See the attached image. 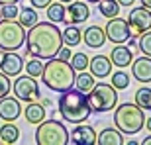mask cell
Returning <instances> with one entry per match:
<instances>
[{
    "label": "cell",
    "mask_w": 151,
    "mask_h": 145,
    "mask_svg": "<svg viewBox=\"0 0 151 145\" xmlns=\"http://www.w3.org/2000/svg\"><path fill=\"white\" fill-rule=\"evenodd\" d=\"M122 131L118 128H104L100 134H96V143L98 145H124Z\"/></svg>",
    "instance_id": "20"
},
{
    "label": "cell",
    "mask_w": 151,
    "mask_h": 145,
    "mask_svg": "<svg viewBox=\"0 0 151 145\" xmlns=\"http://www.w3.org/2000/svg\"><path fill=\"white\" fill-rule=\"evenodd\" d=\"M24 69V59L18 55L16 51H2V59H0V71L8 75V77L16 78Z\"/></svg>",
    "instance_id": "11"
},
{
    "label": "cell",
    "mask_w": 151,
    "mask_h": 145,
    "mask_svg": "<svg viewBox=\"0 0 151 145\" xmlns=\"http://www.w3.org/2000/svg\"><path fill=\"white\" fill-rule=\"evenodd\" d=\"M141 6H145V8L151 10V0H141Z\"/></svg>",
    "instance_id": "39"
},
{
    "label": "cell",
    "mask_w": 151,
    "mask_h": 145,
    "mask_svg": "<svg viewBox=\"0 0 151 145\" xmlns=\"http://www.w3.org/2000/svg\"><path fill=\"white\" fill-rule=\"evenodd\" d=\"M75 75L77 72L69 61H63L59 57H51V59H47V65H43L41 80L49 90L65 92L75 86Z\"/></svg>",
    "instance_id": "2"
},
{
    "label": "cell",
    "mask_w": 151,
    "mask_h": 145,
    "mask_svg": "<svg viewBox=\"0 0 151 145\" xmlns=\"http://www.w3.org/2000/svg\"><path fill=\"white\" fill-rule=\"evenodd\" d=\"M57 104H59V114L63 116V120L69 123H75V126L86 122L90 118V114H92V110L88 106V100H86V94L78 92L77 88L61 92Z\"/></svg>",
    "instance_id": "3"
},
{
    "label": "cell",
    "mask_w": 151,
    "mask_h": 145,
    "mask_svg": "<svg viewBox=\"0 0 151 145\" xmlns=\"http://www.w3.org/2000/svg\"><path fill=\"white\" fill-rule=\"evenodd\" d=\"M114 126H116L124 135H135L139 134L141 128L145 126V114L143 108H139L137 104H120L114 110Z\"/></svg>",
    "instance_id": "4"
},
{
    "label": "cell",
    "mask_w": 151,
    "mask_h": 145,
    "mask_svg": "<svg viewBox=\"0 0 151 145\" xmlns=\"http://www.w3.org/2000/svg\"><path fill=\"white\" fill-rule=\"evenodd\" d=\"M88 69L92 72V77L96 78H106L112 72V61L108 55H96L88 61Z\"/></svg>",
    "instance_id": "16"
},
{
    "label": "cell",
    "mask_w": 151,
    "mask_h": 145,
    "mask_svg": "<svg viewBox=\"0 0 151 145\" xmlns=\"http://www.w3.org/2000/svg\"><path fill=\"white\" fill-rule=\"evenodd\" d=\"M12 92H14V96L18 100H22V102L39 100V86L35 83V78L29 77V75H24V77L18 75L14 84H12Z\"/></svg>",
    "instance_id": "8"
},
{
    "label": "cell",
    "mask_w": 151,
    "mask_h": 145,
    "mask_svg": "<svg viewBox=\"0 0 151 145\" xmlns=\"http://www.w3.org/2000/svg\"><path fill=\"white\" fill-rule=\"evenodd\" d=\"M69 143L75 145H94L96 143V131L90 126L77 123V128L69 134Z\"/></svg>",
    "instance_id": "14"
},
{
    "label": "cell",
    "mask_w": 151,
    "mask_h": 145,
    "mask_svg": "<svg viewBox=\"0 0 151 145\" xmlns=\"http://www.w3.org/2000/svg\"><path fill=\"white\" fill-rule=\"evenodd\" d=\"M22 114V104L16 96H4L0 98V120L4 122H14Z\"/></svg>",
    "instance_id": "13"
},
{
    "label": "cell",
    "mask_w": 151,
    "mask_h": 145,
    "mask_svg": "<svg viewBox=\"0 0 151 145\" xmlns=\"http://www.w3.org/2000/svg\"><path fill=\"white\" fill-rule=\"evenodd\" d=\"M71 55H73V53H71V47H67V45H65V47H61V49L57 51L55 57H59V59H63V61H69V59H71Z\"/></svg>",
    "instance_id": "34"
},
{
    "label": "cell",
    "mask_w": 151,
    "mask_h": 145,
    "mask_svg": "<svg viewBox=\"0 0 151 145\" xmlns=\"http://www.w3.org/2000/svg\"><path fill=\"white\" fill-rule=\"evenodd\" d=\"M35 143L37 145H67L69 131L59 120H47L37 123L35 129Z\"/></svg>",
    "instance_id": "6"
},
{
    "label": "cell",
    "mask_w": 151,
    "mask_h": 145,
    "mask_svg": "<svg viewBox=\"0 0 151 145\" xmlns=\"http://www.w3.org/2000/svg\"><path fill=\"white\" fill-rule=\"evenodd\" d=\"M134 102L143 110H151V88H137L134 94Z\"/></svg>",
    "instance_id": "28"
},
{
    "label": "cell",
    "mask_w": 151,
    "mask_h": 145,
    "mask_svg": "<svg viewBox=\"0 0 151 145\" xmlns=\"http://www.w3.org/2000/svg\"><path fill=\"white\" fill-rule=\"evenodd\" d=\"M143 128H147V131L151 134V118H145V126Z\"/></svg>",
    "instance_id": "38"
},
{
    "label": "cell",
    "mask_w": 151,
    "mask_h": 145,
    "mask_svg": "<svg viewBox=\"0 0 151 145\" xmlns=\"http://www.w3.org/2000/svg\"><path fill=\"white\" fill-rule=\"evenodd\" d=\"M18 139H20V129H18V126H14L12 122H6L0 128V141L12 145V143H16Z\"/></svg>",
    "instance_id": "23"
},
{
    "label": "cell",
    "mask_w": 151,
    "mask_h": 145,
    "mask_svg": "<svg viewBox=\"0 0 151 145\" xmlns=\"http://www.w3.org/2000/svg\"><path fill=\"white\" fill-rule=\"evenodd\" d=\"M29 4L34 8H37V10H43V8H47L51 4V0H29Z\"/></svg>",
    "instance_id": "35"
},
{
    "label": "cell",
    "mask_w": 151,
    "mask_h": 145,
    "mask_svg": "<svg viewBox=\"0 0 151 145\" xmlns=\"http://www.w3.org/2000/svg\"><path fill=\"white\" fill-rule=\"evenodd\" d=\"M20 14V8L16 4H2L0 6V18L2 20H16Z\"/></svg>",
    "instance_id": "32"
},
{
    "label": "cell",
    "mask_w": 151,
    "mask_h": 145,
    "mask_svg": "<svg viewBox=\"0 0 151 145\" xmlns=\"http://www.w3.org/2000/svg\"><path fill=\"white\" fill-rule=\"evenodd\" d=\"M141 143H143V145H151V135H147V137L141 141Z\"/></svg>",
    "instance_id": "40"
},
{
    "label": "cell",
    "mask_w": 151,
    "mask_h": 145,
    "mask_svg": "<svg viewBox=\"0 0 151 145\" xmlns=\"http://www.w3.org/2000/svg\"><path fill=\"white\" fill-rule=\"evenodd\" d=\"M26 41V28L16 20L0 18V49L18 51Z\"/></svg>",
    "instance_id": "7"
},
{
    "label": "cell",
    "mask_w": 151,
    "mask_h": 145,
    "mask_svg": "<svg viewBox=\"0 0 151 145\" xmlns=\"http://www.w3.org/2000/svg\"><path fill=\"white\" fill-rule=\"evenodd\" d=\"M12 90V83H10V77L4 75V72L0 71V98H4V96L10 94Z\"/></svg>",
    "instance_id": "33"
},
{
    "label": "cell",
    "mask_w": 151,
    "mask_h": 145,
    "mask_svg": "<svg viewBox=\"0 0 151 145\" xmlns=\"http://www.w3.org/2000/svg\"><path fill=\"white\" fill-rule=\"evenodd\" d=\"M43 59H29L28 63H24V67H26V75H29V77H34V78H37V77H41V72H43Z\"/></svg>",
    "instance_id": "29"
},
{
    "label": "cell",
    "mask_w": 151,
    "mask_h": 145,
    "mask_svg": "<svg viewBox=\"0 0 151 145\" xmlns=\"http://www.w3.org/2000/svg\"><path fill=\"white\" fill-rule=\"evenodd\" d=\"M128 24H129V29H132V35L139 37L143 32L151 29V10L145 8V6H137L134 10H129Z\"/></svg>",
    "instance_id": "10"
},
{
    "label": "cell",
    "mask_w": 151,
    "mask_h": 145,
    "mask_svg": "<svg viewBox=\"0 0 151 145\" xmlns=\"http://www.w3.org/2000/svg\"><path fill=\"white\" fill-rule=\"evenodd\" d=\"M63 43L67 45V47H77L78 43H83V32L78 28L77 24H69L67 28L63 29Z\"/></svg>",
    "instance_id": "21"
},
{
    "label": "cell",
    "mask_w": 151,
    "mask_h": 145,
    "mask_svg": "<svg viewBox=\"0 0 151 145\" xmlns=\"http://www.w3.org/2000/svg\"><path fill=\"white\" fill-rule=\"evenodd\" d=\"M110 84H112L116 90H126L129 86V75L124 69H120V71L112 72V77H110Z\"/></svg>",
    "instance_id": "27"
},
{
    "label": "cell",
    "mask_w": 151,
    "mask_h": 145,
    "mask_svg": "<svg viewBox=\"0 0 151 145\" xmlns=\"http://www.w3.org/2000/svg\"><path fill=\"white\" fill-rule=\"evenodd\" d=\"M137 47H139L141 55H147L151 57V29L143 32V34L137 37Z\"/></svg>",
    "instance_id": "31"
},
{
    "label": "cell",
    "mask_w": 151,
    "mask_h": 145,
    "mask_svg": "<svg viewBox=\"0 0 151 145\" xmlns=\"http://www.w3.org/2000/svg\"><path fill=\"white\" fill-rule=\"evenodd\" d=\"M18 22L22 24L24 28H32L34 24H37V12L32 8H20V14H18Z\"/></svg>",
    "instance_id": "26"
},
{
    "label": "cell",
    "mask_w": 151,
    "mask_h": 145,
    "mask_svg": "<svg viewBox=\"0 0 151 145\" xmlns=\"http://www.w3.org/2000/svg\"><path fill=\"white\" fill-rule=\"evenodd\" d=\"M24 116H26V122L32 123V126H37V123H41L45 120V106L43 102H28V106H26V110H24Z\"/></svg>",
    "instance_id": "19"
},
{
    "label": "cell",
    "mask_w": 151,
    "mask_h": 145,
    "mask_svg": "<svg viewBox=\"0 0 151 145\" xmlns=\"http://www.w3.org/2000/svg\"><path fill=\"white\" fill-rule=\"evenodd\" d=\"M86 2H92V4H94V2H98V0H86Z\"/></svg>",
    "instance_id": "43"
},
{
    "label": "cell",
    "mask_w": 151,
    "mask_h": 145,
    "mask_svg": "<svg viewBox=\"0 0 151 145\" xmlns=\"http://www.w3.org/2000/svg\"><path fill=\"white\" fill-rule=\"evenodd\" d=\"M110 61L118 69H126L134 61V51L129 49V47H126V45H122V43H116V47L110 53Z\"/></svg>",
    "instance_id": "17"
},
{
    "label": "cell",
    "mask_w": 151,
    "mask_h": 145,
    "mask_svg": "<svg viewBox=\"0 0 151 145\" xmlns=\"http://www.w3.org/2000/svg\"><path fill=\"white\" fill-rule=\"evenodd\" d=\"M92 86H94V77H92V72L78 71V75H75V88H77L78 92L88 94Z\"/></svg>",
    "instance_id": "22"
},
{
    "label": "cell",
    "mask_w": 151,
    "mask_h": 145,
    "mask_svg": "<svg viewBox=\"0 0 151 145\" xmlns=\"http://www.w3.org/2000/svg\"><path fill=\"white\" fill-rule=\"evenodd\" d=\"M104 41H106V34H104V28H100V26H88L83 32V43H86L90 49L102 47Z\"/></svg>",
    "instance_id": "18"
},
{
    "label": "cell",
    "mask_w": 151,
    "mask_h": 145,
    "mask_svg": "<svg viewBox=\"0 0 151 145\" xmlns=\"http://www.w3.org/2000/svg\"><path fill=\"white\" fill-rule=\"evenodd\" d=\"M116 2H118L120 6H134L135 0H116Z\"/></svg>",
    "instance_id": "36"
},
{
    "label": "cell",
    "mask_w": 151,
    "mask_h": 145,
    "mask_svg": "<svg viewBox=\"0 0 151 145\" xmlns=\"http://www.w3.org/2000/svg\"><path fill=\"white\" fill-rule=\"evenodd\" d=\"M98 4V12H100L104 18H116L120 14V4H118L116 0H98L96 2Z\"/></svg>",
    "instance_id": "25"
},
{
    "label": "cell",
    "mask_w": 151,
    "mask_h": 145,
    "mask_svg": "<svg viewBox=\"0 0 151 145\" xmlns=\"http://www.w3.org/2000/svg\"><path fill=\"white\" fill-rule=\"evenodd\" d=\"M104 34H106V39L112 43H126L132 37V29H129L128 20L116 16L108 20V24L104 26Z\"/></svg>",
    "instance_id": "9"
},
{
    "label": "cell",
    "mask_w": 151,
    "mask_h": 145,
    "mask_svg": "<svg viewBox=\"0 0 151 145\" xmlns=\"http://www.w3.org/2000/svg\"><path fill=\"white\" fill-rule=\"evenodd\" d=\"M132 75H134L135 80L147 84L151 83V57L143 55V57H137L132 61Z\"/></svg>",
    "instance_id": "15"
},
{
    "label": "cell",
    "mask_w": 151,
    "mask_h": 145,
    "mask_svg": "<svg viewBox=\"0 0 151 145\" xmlns=\"http://www.w3.org/2000/svg\"><path fill=\"white\" fill-rule=\"evenodd\" d=\"M59 2H63V4H69V2H73V0H59Z\"/></svg>",
    "instance_id": "42"
},
{
    "label": "cell",
    "mask_w": 151,
    "mask_h": 145,
    "mask_svg": "<svg viewBox=\"0 0 151 145\" xmlns=\"http://www.w3.org/2000/svg\"><path fill=\"white\" fill-rule=\"evenodd\" d=\"M86 100H88V106L92 112L104 114V112H110L116 108L118 90L108 83H98L90 88V92L86 94Z\"/></svg>",
    "instance_id": "5"
},
{
    "label": "cell",
    "mask_w": 151,
    "mask_h": 145,
    "mask_svg": "<svg viewBox=\"0 0 151 145\" xmlns=\"http://www.w3.org/2000/svg\"><path fill=\"white\" fill-rule=\"evenodd\" d=\"M20 0H0V6L2 4H18Z\"/></svg>",
    "instance_id": "37"
},
{
    "label": "cell",
    "mask_w": 151,
    "mask_h": 145,
    "mask_svg": "<svg viewBox=\"0 0 151 145\" xmlns=\"http://www.w3.org/2000/svg\"><path fill=\"white\" fill-rule=\"evenodd\" d=\"M69 61H71V67L75 69V72H78V71H86V69H88V61L90 59H88L86 53H81V51H78V53L71 55Z\"/></svg>",
    "instance_id": "30"
},
{
    "label": "cell",
    "mask_w": 151,
    "mask_h": 145,
    "mask_svg": "<svg viewBox=\"0 0 151 145\" xmlns=\"http://www.w3.org/2000/svg\"><path fill=\"white\" fill-rule=\"evenodd\" d=\"M90 18V10L86 2H69L67 10H65V22L67 24H83Z\"/></svg>",
    "instance_id": "12"
},
{
    "label": "cell",
    "mask_w": 151,
    "mask_h": 145,
    "mask_svg": "<svg viewBox=\"0 0 151 145\" xmlns=\"http://www.w3.org/2000/svg\"><path fill=\"white\" fill-rule=\"evenodd\" d=\"M137 143H139L137 139H129V141H128V145H137Z\"/></svg>",
    "instance_id": "41"
},
{
    "label": "cell",
    "mask_w": 151,
    "mask_h": 145,
    "mask_svg": "<svg viewBox=\"0 0 151 145\" xmlns=\"http://www.w3.org/2000/svg\"><path fill=\"white\" fill-rule=\"evenodd\" d=\"M65 10H67V8H65V4H63V2H59V0H57V2H51L49 6H47V20H49V22H53V24H61V22H65Z\"/></svg>",
    "instance_id": "24"
},
{
    "label": "cell",
    "mask_w": 151,
    "mask_h": 145,
    "mask_svg": "<svg viewBox=\"0 0 151 145\" xmlns=\"http://www.w3.org/2000/svg\"><path fill=\"white\" fill-rule=\"evenodd\" d=\"M24 45H26V55L28 57H37V59H43V61L51 59L63 47L61 29L49 20L37 22L26 32Z\"/></svg>",
    "instance_id": "1"
}]
</instances>
